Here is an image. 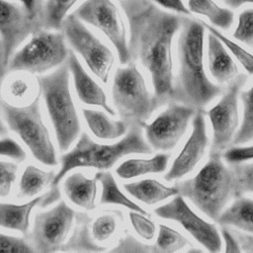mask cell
Masks as SVG:
<instances>
[{"mask_svg": "<svg viewBox=\"0 0 253 253\" xmlns=\"http://www.w3.org/2000/svg\"><path fill=\"white\" fill-rule=\"evenodd\" d=\"M196 112L187 105L171 101L151 123H144L141 127L152 149L160 151L173 149L186 133Z\"/></svg>", "mask_w": 253, "mask_h": 253, "instance_id": "13", "label": "cell"}, {"mask_svg": "<svg viewBox=\"0 0 253 253\" xmlns=\"http://www.w3.org/2000/svg\"><path fill=\"white\" fill-rule=\"evenodd\" d=\"M120 3L128 21L131 60H138L149 72L154 100L160 108L172 100V42L185 17L166 12L150 0H125Z\"/></svg>", "mask_w": 253, "mask_h": 253, "instance_id": "1", "label": "cell"}, {"mask_svg": "<svg viewBox=\"0 0 253 253\" xmlns=\"http://www.w3.org/2000/svg\"><path fill=\"white\" fill-rule=\"evenodd\" d=\"M21 2L23 8L25 11L32 17L42 19V11H43V5L42 0H18Z\"/></svg>", "mask_w": 253, "mask_h": 253, "instance_id": "43", "label": "cell"}, {"mask_svg": "<svg viewBox=\"0 0 253 253\" xmlns=\"http://www.w3.org/2000/svg\"><path fill=\"white\" fill-rule=\"evenodd\" d=\"M91 217L85 212H76L75 226L61 251L99 252L106 248L96 243L91 230Z\"/></svg>", "mask_w": 253, "mask_h": 253, "instance_id": "24", "label": "cell"}, {"mask_svg": "<svg viewBox=\"0 0 253 253\" xmlns=\"http://www.w3.org/2000/svg\"><path fill=\"white\" fill-rule=\"evenodd\" d=\"M9 92L15 98H23L29 92V84L24 79L13 80L9 85Z\"/></svg>", "mask_w": 253, "mask_h": 253, "instance_id": "45", "label": "cell"}, {"mask_svg": "<svg viewBox=\"0 0 253 253\" xmlns=\"http://www.w3.org/2000/svg\"><path fill=\"white\" fill-rule=\"evenodd\" d=\"M112 100L120 118L129 127L141 126L158 109L154 94L149 92L142 74L132 61L116 70Z\"/></svg>", "mask_w": 253, "mask_h": 253, "instance_id": "7", "label": "cell"}, {"mask_svg": "<svg viewBox=\"0 0 253 253\" xmlns=\"http://www.w3.org/2000/svg\"><path fill=\"white\" fill-rule=\"evenodd\" d=\"M208 66L212 78L220 84L232 81L239 74L234 59L212 33L208 35Z\"/></svg>", "mask_w": 253, "mask_h": 253, "instance_id": "19", "label": "cell"}, {"mask_svg": "<svg viewBox=\"0 0 253 253\" xmlns=\"http://www.w3.org/2000/svg\"><path fill=\"white\" fill-rule=\"evenodd\" d=\"M170 155L157 153L151 158H132L124 161L116 169L117 175L125 180L147 174L162 173L166 170Z\"/></svg>", "mask_w": 253, "mask_h": 253, "instance_id": "25", "label": "cell"}, {"mask_svg": "<svg viewBox=\"0 0 253 253\" xmlns=\"http://www.w3.org/2000/svg\"><path fill=\"white\" fill-rule=\"evenodd\" d=\"M78 0H46L43 5L42 18L46 30H62L63 22L69 10Z\"/></svg>", "mask_w": 253, "mask_h": 253, "instance_id": "30", "label": "cell"}, {"mask_svg": "<svg viewBox=\"0 0 253 253\" xmlns=\"http://www.w3.org/2000/svg\"><path fill=\"white\" fill-rule=\"evenodd\" d=\"M205 116L204 110L196 112L192 120V132L170 169L164 175L166 181L178 180L191 173L204 157L209 144Z\"/></svg>", "mask_w": 253, "mask_h": 253, "instance_id": "16", "label": "cell"}, {"mask_svg": "<svg viewBox=\"0 0 253 253\" xmlns=\"http://www.w3.org/2000/svg\"><path fill=\"white\" fill-rule=\"evenodd\" d=\"M43 29V21L30 16L22 5L0 0L1 73L7 67L17 47L30 35Z\"/></svg>", "mask_w": 253, "mask_h": 253, "instance_id": "14", "label": "cell"}, {"mask_svg": "<svg viewBox=\"0 0 253 253\" xmlns=\"http://www.w3.org/2000/svg\"><path fill=\"white\" fill-rule=\"evenodd\" d=\"M233 38L247 46L253 47V8H247L238 15Z\"/></svg>", "mask_w": 253, "mask_h": 253, "instance_id": "34", "label": "cell"}, {"mask_svg": "<svg viewBox=\"0 0 253 253\" xmlns=\"http://www.w3.org/2000/svg\"><path fill=\"white\" fill-rule=\"evenodd\" d=\"M189 244H191L190 241L180 232L165 224H160L158 236L153 246L155 253H171L179 251Z\"/></svg>", "mask_w": 253, "mask_h": 253, "instance_id": "31", "label": "cell"}, {"mask_svg": "<svg viewBox=\"0 0 253 253\" xmlns=\"http://www.w3.org/2000/svg\"><path fill=\"white\" fill-rule=\"evenodd\" d=\"M18 166L16 163L4 161L0 162V195L7 197L12 189V185L17 178Z\"/></svg>", "mask_w": 253, "mask_h": 253, "instance_id": "38", "label": "cell"}, {"mask_svg": "<svg viewBox=\"0 0 253 253\" xmlns=\"http://www.w3.org/2000/svg\"><path fill=\"white\" fill-rule=\"evenodd\" d=\"M121 1H125V0H120V2H121Z\"/></svg>", "mask_w": 253, "mask_h": 253, "instance_id": "47", "label": "cell"}, {"mask_svg": "<svg viewBox=\"0 0 253 253\" xmlns=\"http://www.w3.org/2000/svg\"><path fill=\"white\" fill-rule=\"evenodd\" d=\"M122 216L121 212L113 213L112 211L99 215L91 226L93 237L98 242H104L110 239L118 226V217Z\"/></svg>", "mask_w": 253, "mask_h": 253, "instance_id": "33", "label": "cell"}, {"mask_svg": "<svg viewBox=\"0 0 253 253\" xmlns=\"http://www.w3.org/2000/svg\"><path fill=\"white\" fill-rule=\"evenodd\" d=\"M66 62L73 77L76 94L81 102L86 105L101 107L111 116H115L116 113L114 109L109 105L105 91L86 72L76 54L72 50H69Z\"/></svg>", "mask_w": 253, "mask_h": 253, "instance_id": "18", "label": "cell"}, {"mask_svg": "<svg viewBox=\"0 0 253 253\" xmlns=\"http://www.w3.org/2000/svg\"><path fill=\"white\" fill-rule=\"evenodd\" d=\"M97 182L94 178H87L81 172L69 175L63 182V191L71 203L86 211L96 208Z\"/></svg>", "mask_w": 253, "mask_h": 253, "instance_id": "20", "label": "cell"}, {"mask_svg": "<svg viewBox=\"0 0 253 253\" xmlns=\"http://www.w3.org/2000/svg\"><path fill=\"white\" fill-rule=\"evenodd\" d=\"M191 13L207 17L212 26L221 30H229L234 22V14L228 8L218 6L213 0H189Z\"/></svg>", "mask_w": 253, "mask_h": 253, "instance_id": "27", "label": "cell"}, {"mask_svg": "<svg viewBox=\"0 0 253 253\" xmlns=\"http://www.w3.org/2000/svg\"><path fill=\"white\" fill-rule=\"evenodd\" d=\"M154 213L163 219H169L181 224L192 237L210 252L221 250V234L215 224L199 216L180 194L163 206L154 209Z\"/></svg>", "mask_w": 253, "mask_h": 253, "instance_id": "15", "label": "cell"}, {"mask_svg": "<svg viewBox=\"0 0 253 253\" xmlns=\"http://www.w3.org/2000/svg\"><path fill=\"white\" fill-rule=\"evenodd\" d=\"M0 252L2 253H32L36 252L32 243L27 242L24 238L0 234Z\"/></svg>", "mask_w": 253, "mask_h": 253, "instance_id": "37", "label": "cell"}, {"mask_svg": "<svg viewBox=\"0 0 253 253\" xmlns=\"http://www.w3.org/2000/svg\"><path fill=\"white\" fill-rule=\"evenodd\" d=\"M62 32L67 42L82 56L93 74L103 83H108L115 61L112 50L89 31L74 14L66 17Z\"/></svg>", "mask_w": 253, "mask_h": 253, "instance_id": "10", "label": "cell"}, {"mask_svg": "<svg viewBox=\"0 0 253 253\" xmlns=\"http://www.w3.org/2000/svg\"><path fill=\"white\" fill-rule=\"evenodd\" d=\"M222 158L210 155L194 177L175 183L179 194L213 221H217L228 202L237 197L235 171Z\"/></svg>", "mask_w": 253, "mask_h": 253, "instance_id": "3", "label": "cell"}, {"mask_svg": "<svg viewBox=\"0 0 253 253\" xmlns=\"http://www.w3.org/2000/svg\"><path fill=\"white\" fill-rule=\"evenodd\" d=\"M205 29L202 21L185 17L177 44L179 68L171 101L196 111L204 110L223 91L220 85L210 80L205 71Z\"/></svg>", "mask_w": 253, "mask_h": 253, "instance_id": "2", "label": "cell"}, {"mask_svg": "<svg viewBox=\"0 0 253 253\" xmlns=\"http://www.w3.org/2000/svg\"><path fill=\"white\" fill-rule=\"evenodd\" d=\"M222 157L228 164H237L253 160V144L229 147L223 152Z\"/></svg>", "mask_w": 253, "mask_h": 253, "instance_id": "40", "label": "cell"}, {"mask_svg": "<svg viewBox=\"0 0 253 253\" xmlns=\"http://www.w3.org/2000/svg\"><path fill=\"white\" fill-rule=\"evenodd\" d=\"M124 189L139 202L151 206L179 194L176 185L168 187L155 179H143L124 184Z\"/></svg>", "mask_w": 253, "mask_h": 253, "instance_id": "21", "label": "cell"}, {"mask_svg": "<svg viewBox=\"0 0 253 253\" xmlns=\"http://www.w3.org/2000/svg\"><path fill=\"white\" fill-rule=\"evenodd\" d=\"M55 174L54 171H43L35 165H28L20 179L19 199L30 198L42 192L52 184Z\"/></svg>", "mask_w": 253, "mask_h": 253, "instance_id": "28", "label": "cell"}, {"mask_svg": "<svg viewBox=\"0 0 253 253\" xmlns=\"http://www.w3.org/2000/svg\"><path fill=\"white\" fill-rule=\"evenodd\" d=\"M50 190L40 197L27 203L16 205L11 203H1L0 205V224L4 228L18 230L25 236L29 234L30 215L36 207L45 208L60 199L58 186H50Z\"/></svg>", "mask_w": 253, "mask_h": 253, "instance_id": "17", "label": "cell"}, {"mask_svg": "<svg viewBox=\"0 0 253 253\" xmlns=\"http://www.w3.org/2000/svg\"><path fill=\"white\" fill-rule=\"evenodd\" d=\"M69 75L70 70L65 62L51 73L37 78L39 93L43 98L61 151L68 150L81 129L69 87Z\"/></svg>", "mask_w": 253, "mask_h": 253, "instance_id": "5", "label": "cell"}, {"mask_svg": "<svg viewBox=\"0 0 253 253\" xmlns=\"http://www.w3.org/2000/svg\"><path fill=\"white\" fill-rule=\"evenodd\" d=\"M216 222L253 235V199L243 195L234 198Z\"/></svg>", "mask_w": 253, "mask_h": 253, "instance_id": "22", "label": "cell"}, {"mask_svg": "<svg viewBox=\"0 0 253 253\" xmlns=\"http://www.w3.org/2000/svg\"><path fill=\"white\" fill-rule=\"evenodd\" d=\"M110 251H112V252H153V253H155L153 244L148 245V244L142 243L127 233L125 236L121 237L119 239L118 244L114 248H112Z\"/></svg>", "mask_w": 253, "mask_h": 253, "instance_id": "39", "label": "cell"}, {"mask_svg": "<svg viewBox=\"0 0 253 253\" xmlns=\"http://www.w3.org/2000/svg\"><path fill=\"white\" fill-rule=\"evenodd\" d=\"M145 215L146 214L140 213L138 211H130L129 220L133 229L141 238L145 240H152L155 235L156 226L154 222L147 218Z\"/></svg>", "mask_w": 253, "mask_h": 253, "instance_id": "36", "label": "cell"}, {"mask_svg": "<svg viewBox=\"0 0 253 253\" xmlns=\"http://www.w3.org/2000/svg\"><path fill=\"white\" fill-rule=\"evenodd\" d=\"M0 151L2 156L9 157L17 163H21L26 159V152L22 148V146L15 141L13 138L5 136L1 138L0 142Z\"/></svg>", "mask_w": 253, "mask_h": 253, "instance_id": "41", "label": "cell"}, {"mask_svg": "<svg viewBox=\"0 0 253 253\" xmlns=\"http://www.w3.org/2000/svg\"><path fill=\"white\" fill-rule=\"evenodd\" d=\"M233 166L237 181V197L253 193V162L230 164Z\"/></svg>", "mask_w": 253, "mask_h": 253, "instance_id": "35", "label": "cell"}, {"mask_svg": "<svg viewBox=\"0 0 253 253\" xmlns=\"http://www.w3.org/2000/svg\"><path fill=\"white\" fill-rule=\"evenodd\" d=\"M223 2L232 9H237L244 4H253V0H223Z\"/></svg>", "mask_w": 253, "mask_h": 253, "instance_id": "46", "label": "cell"}, {"mask_svg": "<svg viewBox=\"0 0 253 253\" xmlns=\"http://www.w3.org/2000/svg\"><path fill=\"white\" fill-rule=\"evenodd\" d=\"M39 95L28 105L14 106L1 100V112L7 127L20 136L36 160L46 166L57 165L56 152L44 125Z\"/></svg>", "mask_w": 253, "mask_h": 253, "instance_id": "6", "label": "cell"}, {"mask_svg": "<svg viewBox=\"0 0 253 253\" xmlns=\"http://www.w3.org/2000/svg\"><path fill=\"white\" fill-rule=\"evenodd\" d=\"M202 22H203L204 26L206 27V29L210 33H212L213 35H215L223 42L225 47L237 59V61L241 64V66L244 68V70L247 72V74L253 75V54L250 53L248 50H246L244 47L240 46L234 41L228 39L226 36H224L221 32H219L213 26H211L204 21H202Z\"/></svg>", "mask_w": 253, "mask_h": 253, "instance_id": "32", "label": "cell"}, {"mask_svg": "<svg viewBox=\"0 0 253 253\" xmlns=\"http://www.w3.org/2000/svg\"><path fill=\"white\" fill-rule=\"evenodd\" d=\"M73 14L107 37L115 46L122 64L131 61L124 21L117 6L111 0H86Z\"/></svg>", "mask_w": 253, "mask_h": 253, "instance_id": "12", "label": "cell"}, {"mask_svg": "<svg viewBox=\"0 0 253 253\" xmlns=\"http://www.w3.org/2000/svg\"><path fill=\"white\" fill-rule=\"evenodd\" d=\"M95 178L102 186L100 197V205H118L128 209L129 211H138L147 214L146 211L140 206L129 200L119 188L114 176L105 170H101L95 174Z\"/></svg>", "mask_w": 253, "mask_h": 253, "instance_id": "26", "label": "cell"}, {"mask_svg": "<svg viewBox=\"0 0 253 253\" xmlns=\"http://www.w3.org/2000/svg\"><path fill=\"white\" fill-rule=\"evenodd\" d=\"M141 128V126L129 127L122 139L112 144L98 143L86 132H82L73 148L60 157V169L50 186H58L63 177L75 168L109 170L124 156L150 154L153 149L144 139Z\"/></svg>", "mask_w": 253, "mask_h": 253, "instance_id": "4", "label": "cell"}, {"mask_svg": "<svg viewBox=\"0 0 253 253\" xmlns=\"http://www.w3.org/2000/svg\"><path fill=\"white\" fill-rule=\"evenodd\" d=\"M220 234L224 241L225 252H241L242 251V248L240 246V243L237 237L234 236V234L227 228V226L221 225Z\"/></svg>", "mask_w": 253, "mask_h": 253, "instance_id": "42", "label": "cell"}, {"mask_svg": "<svg viewBox=\"0 0 253 253\" xmlns=\"http://www.w3.org/2000/svg\"><path fill=\"white\" fill-rule=\"evenodd\" d=\"M155 3L159 4L161 7L169 9L173 12H176L180 15H190V10L188 7L185 6V4L182 2V0H152Z\"/></svg>", "mask_w": 253, "mask_h": 253, "instance_id": "44", "label": "cell"}, {"mask_svg": "<svg viewBox=\"0 0 253 253\" xmlns=\"http://www.w3.org/2000/svg\"><path fill=\"white\" fill-rule=\"evenodd\" d=\"M246 81V75L238 74L229 82L219 101L206 112L212 130L210 155H222L233 144L240 126L238 98Z\"/></svg>", "mask_w": 253, "mask_h": 253, "instance_id": "9", "label": "cell"}, {"mask_svg": "<svg viewBox=\"0 0 253 253\" xmlns=\"http://www.w3.org/2000/svg\"><path fill=\"white\" fill-rule=\"evenodd\" d=\"M242 121L234 136L233 144L241 145L253 141V84L247 90H241Z\"/></svg>", "mask_w": 253, "mask_h": 253, "instance_id": "29", "label": "cell"}, {"mask_svg": "<svg viewBox=\"0 0 253 253\" xmlns=\"http://www.w3.org/2000/svg\"><path fill=\"white\" fill-rule=\"evenodd\" d=\"M83 117L91 132L101 139H116L126 133L129 126L121 120H112L104 112L83 109Z\"/></svg>", "mask_w": 253, "mask_h": 253, "instance_id": "23", "label": "cell"}, {"mask_svg": "<svg viewBox=\"0 0 253 253\" xmlns=\"http://www.w3.org/2000/svg\"><path fill=\"white\" fill-rule=\"evenodd\" d=\"M32 36V39L13 54L1 73L2 79L6 74L18 71L41 74L60 66L67 60L69 50L63 33L43 29Z\"/></svg>", "mask_w": 253, "mask_h": 253, "instance_id": "8", "label": "cell"}, {"mask_svg": "<svg viewBox=\"0 0 253 253\" xmlns=\"http://www.w3.org/2000/svg\"><path fill=\"white\" fill-rule=\"evenodd\" d=\"M76 211L64 201L36 214L30 238L36 252L61 251L75 220Z\"/></svg>", "mask_w": 253, "mask_h": 253, "instance_id": "11", "label": "cell"}]
</instances>
